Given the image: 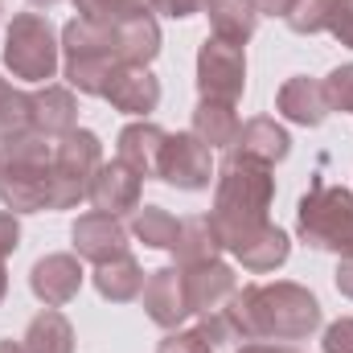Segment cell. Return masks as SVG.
<instances>
[{"instance_id": "obj_4", "label": "cell", "mask_w": 353, "mask_h": 353, "mask_svg": "<svg viewBox=\"0 0 353 353\" xmlns=\"http://www.w3.org/2000/svg\"><path fill=\"white\" fill-rule=\"evenodd\" d=\"M115 66H123L119 50H115V25L74 17L62 29V70H66V83L79 94H99L103 99V87H107Z\"/></svg>"}, {"instance_id": "obj_28", "label": "cell", "mask_w": 353, "mask_h": 353, "mask_svg": "<svg viewBox=\"0 0 353 353\" xmlns=\"http://www.w3.org/2000/svg\"><path fill=\"white\" fill-rule=\"evenodd\" d=\"M25 132H33V99L12 87L0 99V144L12 136H25Z\"/></svg>"}, {"instance_id": "obj_25", "label": "cell", "mask_w": 353, "mask_h": 353, "mask_svg": "<svg viewBox=\"0 0 353 353\" xmlns=\"http://www.w3.org/2000/svg\"><path fill=\"white\" fill-rule=\"evenodd\" d=\"M205 17L214 25V37H222L230 46H247L255 37V29H259L263 12L255 8V0H214L205 8Z\"/></svg>"}, {"instance_id": "obj_2", "label": "cell", "mask_w": 353, "mask_h": 353, "mask_svg": "<svg viewBox=\"0 0 353 353\" xmlns=\"http://www.w3.org/2000/svg\"><path fill=\"white\" fill-rule=\"evenodd\" d=\"M271 201H275L271 165H259L243 152H226L222 169L214 176V210H210L226 251L239 247L247 234H255L263 222H271L267 218Z\"/></svg>"}, {"instance_id": "obj_19", "label": "cell", "mask_w": 353, "mask_h": 353, "mask_svg": "<svg viewBox=\"0 0 353 353\" xmlns=\"http://www.w3.org/2000/svg\"><path fill=\"white\" fill-rule=\"evenodd\" d=\"M230 255L247 267V271L263 275V271H275V267L288 263V255H292V239H288V230H279L275 222H263L255 234H247L239 247H230Z\"/></svg>"}, {"instance_id": "obj_29", "label": "cell", "mask_w": 353, "mask_h": 353, "mask_svg": "<svg viewBox=\"0 0 353 353\" xmlns=\"http://www.w3.org/2000/svg\"><path fill=\"white\" fill-rule=\"evenodd\" d=\"M333 4L337 0H296L288 8V29L300 33V37H312V33H325L329 29V17H333Z\"/></svg>"}, {"instance_id": "obj_31", "label": "cell", "mask_w": 353, "mask_h": 353, "mask_svg": "<svg viewBox=\"0 0 353 353\" xmlns=\"http://www.w3.org/2000/svg\"><path fill=\"white\" fill-rule=\"evenodd\" d=\"M321 87H325V99H329V111L353 115V62L329 70V79H321Z\"/></svg>"}, {"instance_id": "obj_23", "label": "cell", "mask_w": 353, "mask_h": 353, "mask_svg": "<svg viewBox=\"0 0 353 353\" xmlns=\"http://www.w3.org/2000/svg\"><path fill=\"white\" fill-rule=\"evenodd\" d=\"M144 279H148V271L140 267V259H136L132 251L119 255V259H111V263L94 267V288H99V296L111 300V304H132V300L144 292Z\"/></svg>"}, {"instance_id": "obj_6", "label": "cell", "mask_w": 353, "mask_h": 353, "mask_svg": "<svg viewBox=\"0 0 353 353\" xmlns=\"http://www.w3.org/2000/svg\"><path fill=\"white\" fill-rule=\"evenodd\" d=\"M103 165V144L87 128H74L70 136L54 140V165H50V201L46 210H74L90 189V176Z\"/></svg>"}, {"instance_id": "obj_20", "label": "cell", "mask_w": 353, "mask_h": 353, "mask_svg": "<svg viewBox=\"0 0 353 353\" xmlns=\"http://www.w3.org/2000/svg\"><path fill=\"white\" fill-rule=\"evenodd\" d=\"M230 152H243V157H251V161H259V165H271V169H275L279 161H288V152H292V136H288L271 115H255V119L243 123L239 144H234Z\"/></svg>"}, {"instance_id": "obj_21", "label": "cell", "mask_w": 353, "mask_h": 353, "mask_svg": "<svg viewBox=\"0 0 353 353\" xmlns=\"http://www.w3.org/2000/svg\"><path fill=\"white\" fill-rule=\"evenodd\" d=\"M115 50L123 66H148L161 54V25L152 12H136L115 25Z\"/></svg>"}, {"instance_id": "obj_26", "label": "cell", "mask_w": 353, "mask_h": 353, "mask_svg": "<svg viewBox=\"0 0 353 353\" xmlns=\"http://www.w3.org/2000/svg\"><path fill=\"white\" fill-rule=\"evenodd\" d=\"M21 345L25 353H74V325L58 308H46L29 321Z\"/></svg>"}, {"instance_id": "obj_35", "label": "cell", "mask_w": 353, "mask_h": 353, "mask_svg": "<svg viewBox=\"0 0 353 353\" xmlns=\"http://www.w3.org/2000/svg\"><path fill=\"white\" fill-rule=\"evenodd\" d=\"M329 33H333V37H337L345 50H353V0H337V4H333Z\"/></svg>"}, {"instance_id": "obj_17", "label": "cell", "mask_w": 353, "mask_h": 353, "mask_svg": "<svg viewBox=\"0 0 353 353\" xmlns=\"http://www.w3.org/2000/svg\"><path fill=\"white\" fill-rule=\"evenodd\" d=\"M165 140H169L165 128H157V123H148V119H136V123H128V128L119 132L115 157L148 181V176L161 173V148H165Z\"/></svg>"}, {"instance_id": "obj_10", "label": "cell", "mask_w": 353, "mask_h": 353, "mask_svg": "<svg viewBox=\"0 0 353 353\" xmlns=\"http://www.w3.org/2000/svg\"><path fill=\"white\" fill-rule=\"evenodd\" d=\"M128 226L119 222V218H111V214H99V210H90L83 214L74 226H70V239H74V255L79 259H87V263L103 267L111 263V259H119V255H128Z\"/></svg>"}, {"instance_id": "obj_14", "label": "cell", "mask_w": 353, "mask_h": 353, "mask_svg": "<svg viewBox=\"0 0 353 353\" xmlns=\"http://www.w3.org/2000/svg\"><path fill=\"white\" fill-rule=\"evenodd\" d=\"M103 99L123 111V115H148L161 107V79L148 70V66H115L107 87H103Z\"/></svg>"}, {"instance_id": "obj_37", "label": "cell", "mask_w": 353, "mask_h": 353, "mask_svg": "<svg viewBox=\"0 0 353 353\" xmlns=\"http://www.w3.org/2000/svg\"><path fill=\"white\" fill-rule=\"evenodd\" d=\"M21 247V222L12 210H0V263Z\"/></svg>"}, {"instance_id": "obj_39", "label": "cell", "mask_w": 353, "mask_h": 353, "mask_svg": "<svg viewBox=\"0 0 353 353\" xmlns=\"http://www.w3.org/2000/svg\"><path fill=\"white\" fill-rule=\"evenodd\" d=\"M296 0H255V8L267 12V17H288V8H292Z\"/></svg>"}, {"instance_id": "obj_40", "label": "cell", "mask_w": 353, "mask_h": 353, "mask_svg": "<svg viewBox=\"0 0 353 353\" xmlns=\"http://www.w3.org/2000/svg\"><path fill=\"white\" fill-rule=\"evenodd\" d=\"M239 353H300V350H292V345H271V341H247Z\"/></svg>"}, {"instance_id": "obj_38", "label": "cell", "mask_w": 353, "mask_h": 353, "mask_svg": "<svg viewBox=\"0 0 353 353\" xmlns=\"http://www.w3.org/2000/svg\"><path fill=\"white\" fill-rule=\"evenodd\" d=\"M333 283H337V292H341V296H350V300H353V255H345V259L337 263Z\"/></svg>"}, {"instance_id": "obj_41", "label": "cell", "mask_w": 353, "mask_h": 353, "mask_svg": "<svg viewBox=\"0 0 353 353\" xmlns=\"http://www.w3.org/2000/svg\"><path fill=\"white\" fill-rule=\"evenodd\" d=\"M0 353H25L21 341H0Z\"/></svg>"}, {"instance_id": "obj_11", "label": "cell", "mask_w": 353, "mask_h": 353, "mask_svg": "<svg viewBox=\"0 0 353 353\" xmlns=\"http://www.w3.org/2000/svg\"><path fill=\"white\" fill-rule=\"evenodd\" d=\"M181 279H185V300H189V312H193V316H205V312L226 308L230 296L239 292L234 267H226L222 259L181 267Z\"/></svg>"}, {"instance_id": "obj_12", "label": "cell", "mask_w": 353, "mask_h": 353, "mask_svg": "<svg viewBox=\"0 0 353 353\" xmlns=\"http://www.w3.org/2000/svg\"><path fill=\"white\" fill-rule=\"evenodd\" d=\"M140 296H144V312H148V321L161 325L165 333L181 329V321L193 316V312H189V300H185V279H181V267L176 263L148 271Z\"/></svg>"}, {"instance_id": "obj_46", "label": "cell", "mask_w": 353, "mask_h": 353, "mask_svg": "<svg viewBox=\"0 0 353 353\" xmlns=\"http://www.w3.org/2000/svg\"><path fill=\"white\" fill-rule=\"evenodd\" d=\"M0 12H4V0H0Z\"/></svg>"}, {"instance_id": "obj_9", "label": "cell", "mask_w": 353, "mask_h": 353, "mask_svg": "<svg viewBox=\"0 0 353 353\" xmlns=\"http://www.w3.org/2000/svg\"><path fill=\"white\" fill-rule=\"evenodd\" d=\"M140 193H144V176L136 173V169H128V165L115 157V161H103L99 173L90 176L87 201L99 214L123 218V214H136V210H140Z\"/></svg>"}, {"instance_id": "obj_42", "label": "cell", "mask_w": 353, "mask_h": 353, "mask_svg": "<svg viewBox=\"0 0 353 353\" xmlns=\"http://www.w3.org/2000/svg\"><path fill=\"white\" fill-rule=\"evenodd\" d=\"M8 296V271H4V263H0V300Z\"/></svg>"}, {"instance_id": "obj_45", "label": "cell", "mask_w": 353, "mask_h": 353, "mask_svg": "<svg viewBox=\"0 0 353 353\" xmlns=\"http://www.w3.org/2000/svg\"><path fill=\"white\" fill-rule=\"evenodd\" d=\"M210 4H214V0H205V8H210Z\"/></svg>"}, {"instance_id": "obj_34", "label": "cell", "mask_w": 353, "mask_h": 353, "mask_svg": "<svg viewBox=\"0 0 353 353\" xmlns=\"http://www.w3.org/2000/svg\"><path fill=\"white\" fill-rule=\"evenodd\" d=\"M325 353H353V316H341L325 329V341H321Z\"/></svg>"}, {"instance_id": "obj_44", "label": "cell", "mask_w": 353, "mask_h": 353, "mask_svg": "<svg viewBox=\"0 0 353 353\" xmlns=\"http://www.w3.org/2000/svg\"><path fill=\"white\" fill-rule=\"evenodd\" d=\"M8 90H12V87H8V83H4V79H0V99H4V94H8Z\"/></svg>"}, {"instance_id": "obj_8", "label": "cell", "mask_w": 353, "mask_h": 353, "mask_svg": "<svg viewBox=\"0 0 353 353\" xmlns=\"http://www.w3.org/2000/svg\"><path fill=\"white\" fill-rule=\"evenodd\" d=\"M157 181L173 185L181 193H201L214 181V152L193 136V132H169L161 148V173Z\"/></svg>"}, {"instance_id": "obj_18", "label": "cell", "mask_w": 353, "mask_h": 353, "mask_svg": "<svg viewBox=\"0 0 353 353\" xmlns=\"http://www.w3.org/2000/svg\"><path fill=\"white\" fill-rule=\"evenodd\" d=\"M29 99H33V132L50 136V140H62V136H70L79 128V99H74L70 87L46 83Z\"/></svg>"}, {"instance_id": "obj_33", "label": "cell", "mask_w": 353, "mask_h": 353, "mask_svg": "<svg viewBox=\"0 0 353 353\" xmlns=\"http://www.w3.org/2000/svg\"><path fill=\"white\" fill-rule=\"evenodd\" d=\"M157 353H214V345H210L197 329H185V333L173 329V333L157 345Z\"/></svg>"}, {"instance_id": "obj_32", "label": "cell", "mask_w": 353, "mask_h": 353, "mask_svg": "<svg viewBox=\"0 0 353 353\" xmlns=\"http://www.w3.org/2000/svg\"><path fill=\"white\" fill-rule=\"evenodd\" d=\"M197 333L214 345V350H222V345H230V341H239V333H234V325H230V316H226V308H218V312H205V316H197Z\"/></svg>"}, {"instance_id": "obj_36", "label": "cell", "mask_w": 353, "mask_h": 353, "mask_svg": "<svg viewBox=\"0 0 353 353\" xmlns=\"http://www.w3.org/2000/svg\"><path fill=\"white\" fill-rule=\"evenodd\" d=\"M148 12L173 17V21H189L197 12H205V0H148Z\"/></svg>"}, {"instance_id": "obj_1", "label": "cell", "mask_w": 353, "mask_h": 353, "mask_svg": "<svg viewBox=\"0 0 353 353\" xmlns=\"http://www.w3.org/2000/svg\"><path fill=\"white\" fill-rule=\"evenodd\" d=\"M226 316L239 341H304L321 329V300L304 283H247L230 296Z\"/></svg>"}, {"instance_id": "obj_24", "label": "cell", "mask_w": 353, "mask_h": 353, "mask_svg": "<svg viewBox=\"0 0 353 353\" xmlns=\"http://www.w3.org/2000/svg\"><path fill=\"white\" fill-rule=\"evenodd\" d=\"M226 247H222V234H218V226H214V218L210 214H193V218H185L181 222V234H176V267H189V263H210V259H218Z\"/></svg>"}, {"instance_id": "obj_43", "label": "cell", "mask_w": 353, "mask_h": 353, "mask_svg": "<svg viewBox=\"0 0 353 353\" xmlns=\"http://www.w3.org/2000/svg\"><path fill=\"white\" fill-rule=\"evenodd\" d=\"M33 8H54V4H62V0H29Z\"/></svg>"}, {"instance_id": "obj_22", "label": "cell", "mask_w": 353, "mask_h": 353, "mask_svg": "<svg viewBox=\"0 0 353 353\" xmlns=\"http://www.w3.org/2000/svg\"><path fill=\"white\" fill-rule=\"evenodd\" d=\"M239 132H243V119L234 115V107L226 103H197L193 107V136L210 148V152H230L239 144Z\"/></svg>"}, {"instance_id": "obj_30", "label": "cell", "mask_w": 353, "mask_h": 353, "mask_svg": "<svg viewBox=\"0 0 353 353\" xmlns=\"http://www.w3.org/2000/svg\"><path fill=\"white\" fill-rule=\"evenodd\" d=\"M83 21H99V25H119L136 12H148V0H74Z\"/></svg>"}, {"instance_id": "obj_16", "label": "cell", "mask_w": 353, "mask_h": 353, "mask_svg": "<svg viewBox=\"0 0 353 353\" xmlns=\"http://www.w3.org/2000/svg\"><path fill=\"white\" fill-rule=\"evenodd\" d=\"M275 111L288 119V123H300V128H321L329 119V99L321 79H308V74H296L288 79L279 94H275Z\"/></svg>"}, {"instance_id": "obj_5", "label": "cell", "mask_w": 353, "mask_h": 353, "mask_svg": "<svg viewBox=\"0 0 353 353\" xmlns=\"http://www.w3.org/2000/svg\"><path fill=\"white\" fill-rule=\"evenodd\" d=\"M4 66L21 83H50L62 66V37L46 12H17L4 33Z\"/></svg>"}, {"instance_id": "obj_27", "label": "cell", "mask_w": 353, "mask_h": 353, "mask_svg": "<svg viewBox=\"0 0 353 353\" xmlns=\"http://www.w3.org/2000/svg\"><path fill=\"white\" fill-rule=\"evenodd\" d=\"M132 234L144 247H152V251H173L176 234H181V222H176L169 210H161V205H140L132 214Z\"/></svg>"}, {"instance_id": "obj_15", "label": "cell", "mask_w": 353, "mask_h": 353, "mask_svg": "<svg viewBox=\"0 0 353 353\" xmlns=\"http://www.w3.org/2000/svg\"><path fill=\"white\" fill-rule=\"evenodd\" d=\"M29 288L46 308H62L83 288V259L79 255H46L29 271Z\"/></svg>"}, {"instance_id": "obj_7", "label": "cell", "mask_w": 353, "mask_h": 353, "mask_svg": "<svg viewBox=\"0 0 353 353\" xmlns=\"http://www.w3.org/2000/svg\"><path fill=\"white\" fill-rule=\"evenodd\" d=\"M243 90H247V50L210 33L197 46V94L205 103L234 107L243 99Z\"/></svg>"}, {"instance_id": "obj_3", "label": "cell", "mask_w": 353, "mask_h": 353, "mask_svg": "<svg viewBox=\"0 0 353 353\" xmlns=\"http://www.w3.org/2000/svg\"><path fill=\"white\" fill-rule=\"evenodd\" d=\"M296 234L312 251L353 255V193L345 185H312L296 205Z\"/></svg>"}, {"instance_id": "obj_13", "label": "cell", "mask_w": 353, "mask_h": 353, "mask_svg": "<svg viewBox=\"0 0 353 353\" xmlns=\"http://www.w3.org/2000/svg\"><path fill=\"white\" fill-rule=\"evenodd\" d=\"M0 201L12 214H37L50 201V165L0 161Z\"/></svg>"}]
</instances>
